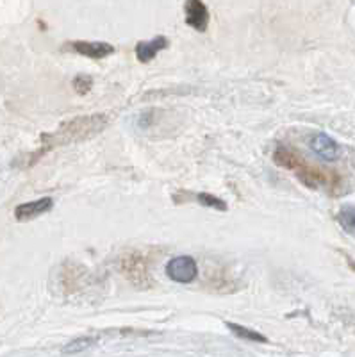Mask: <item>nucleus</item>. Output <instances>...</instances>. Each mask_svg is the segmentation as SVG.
<instances>
[{
  "instance_id": "9b49d317",
  "label": "nucleus",
  "mask_w": 355,
  "mask_h": 357,
  "mask_svg": "<svg viewBox=\"0 0 355 357\" xmlns=\"http://www.w3.org/2000/svg\"><path fill=\"white\" fill-rule=\"evenodd\" d=\"M197 200L202 206L213 207V209H218V211H227V204L222 199H218V197L209 195V193H200V195H197Z\"/></svg>"
},
{
  "instance_id": "20e7f679",
  "label": "nucleus",
  "mask_w": 355,
  "mask_h": 357,
  "mask_svg": "<svg viewBox=\"0 0 355 357\" xmlns=\"http://www.w3.org/2000/svg\"><path fill=\"white\" fill-rule=\"evenodd\" d=\"M309 146H311V151L316 155H319L325 161H335L339 158V145L335 143V139H332L327 134L318 132L315 136H311Z\"/></svg>"
},
{
  "instance_id": "423d86ee",
  "label": "nucleus",
  "mask_w": 355,
  "mask_h": 357,
  "mask_svg": "<svg viewBox=\"0 0 355 357\" xmlns=\"http://www.w3.org/2000/svg\"><path fill=\"white\" fill-rule=\"evenodd\" d=\"M70 49L79 52L81 56L93 57V59H100V57L114 52L113 45L105 43V41H73L70 43Z\"/></svg>"
},
{
  "instance_id": "0eeeda50",
  "label": "nucleus",
  "mask_w": 355,
  "mask_h": 357,
  "mask_svg": "<svg viewBox=\"0 0 355 357\" xmlns=\"http://www.w3.org/2000/svg\"><path fill=\"white\" fill-rule=\"evenodd\" d=\"M186 24L191 25L195 31H206L209 24V13L207 6L200 0H190L186 2Z\"/></svg>"
},
{
  "instance_id": "ddd939ff",
  "label": "nucleus",
  "mask_w": 355,
  "mask_h": 357,
  "mask_svg": "<svg viewBox=\"0 0 355 357\" xmlns=\"http://www.w3.org/2000/svg\"><path fill=\"white\" fill-rule=\"evenodd\" d=\"M91 77H88V75H77L75 79H73V88H75V91L79 95H86L91 89Z\"/></svg>"
},
{
  "instance_id": "1a4fd4ad",
  "label": "nucleus",
  "mask_w": 355,
  "mask_h": 357,
  "mask_svg": "<svg viewBox=\"0 0 355 357\" xmlns=\"http://www.w3.org/2000/svg\"><path fill=\"white\" fill-rule=\"evenodd\" d=\"M341 227L350 234H355V206H345L341 207V211L338 215Z\"/></svg>"
},
{
  "instance_id": "39448f33",
  "label": "nucleus",
  "mask_w": 355,
  "mask_h": 357,
  "mask_svg": "<svg viewBox=\"0 0 355 357\" xmlns=\"http://www.w3.org/2000/svg\"><path fill=\"white\" fill-rule=\"evenodd\" d=\"M52 206V199H50V197H43V199L34 200V202H27L18 206L17 209H15V216H17V220H20V222H27V220L38 218V216H41L43 213L50 211Z\"/></svg>"
},
{
  "instance_id": "7ed1b4c3",
  "label": "nucleus",
  "mask_w": 355,
  "mask_h": 357,
  "mask_svg": "<svg viewBox=\"0 0 355 357\" xmlns=\"http://www.w3.org/2000/svg\"><path fill=\"white\" fill-rule=\"evenodd\" d=\"M166 273H168L169 279L188 284V282L195 280V277H197V263H195L193 257L188 256L174 257V259L166 264Z\"/></svg>"
},
{
  "instance_id": "6e6552de",
  "label": "nucleus",
  "mask_w": 355,
  "mask_h": 357,
  "mask_svg": "<svg viewBox=\"0 0 355 357\" xmlns=\"http://www.w3.org/2000/svg\"><path fill=\"white\" fill-rule=\"evenodd\" d=\"M166 47H168V40L165 36H158L150 41H139L136 45V56L142 63H149L158 56L159 50L166 49Z\"/></svg>"
},
{
  "instance_id": "f03ea898",
  "label": "nucleus",
  "mask_w": 355,
  "mask_h": 357,
  "mask_svg": "<svg viewBox=\"0 0 355 357\" xmlns=\"http://www.w3.org/2000/svg\"><path fill=\"white\" fill-rule=\"evenodd\" d=\"M275 161L279 162L280 167L289 168V170L296 172V175L302 178L307 186L316 188L323 183V177H322V174L318 172V168L309 167V165H307V162L300 158V155H296L295 152H291L289 149H284V146H280L279 151L275 152Z\"/></svg>"
},
{
  "instance_id": "9d476101",
  "label": "nucleus",
  "mask_w": 355,
  "mask_h": 357,
  "mask_svg": "<svg viewBox=\"0 0 355 357\" xmlns=\"http://www.w3.org/2000/svg\"><path fill=\"white\" fill-rule=\"evenodd\" d=\"M227 327H229V329L232 331V333H234L238 337H243V340L261 341V343H266V337L262 336V334L255 333V331L246 329V327H241V325H238V324H227Z\"/></svg>"
},
{
  "instance_id": "f8f14e48",
  "label": "nucleus",
  "mask_w": 355,
  "mask_h": 357,
  "mask_svg": "<svg viewBox=\"0 0 355 357\" xmlns=\"http://www.w3.org/2000/svg\"><path fill=\"white\" fill-rule=\"evenodd\" d=\"M91 345H93V340H91V337H81V340H75L72 341L70 345H66L65 354H77L81 352V350H86Z\"/></svg>"
},
{
  "instance_id": "f257e3e1",
  "label": "nucleus",
  "mask_w": 355,
  "mask_h": 357,
  "mask_svg": "<svg viewBox=\"0 0 355 357\" xmlns=\"http://www.w3.org/2000/svg\"><path fill=\"white\" fill-rule=\"evenodd\" d=\"M105 126H107V116L105 114H91V116L73 118L70 122L63 123L54 134H47L45 136L43 139L47 143V146L43 149V152L49 151L50 146L54 145H65V143L82 142V139L91 138V136L100 132Z\"/></svg>"
}]
</instances>
